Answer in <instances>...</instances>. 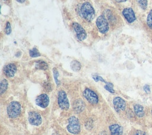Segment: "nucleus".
I'll use <instances>...</instances> for the list:
<instances>
[{
    "label": "nucleus",
    "instance_id": "aec40b11",
    "mask_svg": "<svg viewBox=\"0 0 152 135\" xmlns=\"http://www.w3.org/2000/svg\"><path fill=\"white\" fill-rule=\"evenodd\" d=\"M147 23L148 26L152 29V10L149 12L148 15L147 16Z\"/></svg>",
    "mask_w": 152,
    "mask_h": 135
},
{
    "label": "nucleus",
    "instance_id": "f257e3e1",
    "mask_svg": "<svg viewBox=\"0 0 152 135\" xmlns=\"http://www.w3.org/2000/svg\"><path fill=\"white\" fill-rule=\"evenodd\" d=\"M82 17L87 21H91L95 16V11L89 2L84 3L80 8Z\"/></svg>",
    "mask_w": 152,
    "mask_h": 135
},
{
    "label": "nucleus",
    "instance_id": "a211bd4d",
    "mask_svg": "<svg viewBox=\"0 0 152 135\" xmlns=\"http://www.w3.org/2000/svg\"><path fill=\"white\" fill-rule=\"evenodd\" d=\"M8 87V81L7 80L4 79L1 83V94L4 93L7 90Z\"/></svg>",
    "mask_w": 152,
    "mask_h": 135
},
{
    "label": "nucleus",
    "instance_id": "dca6fc26",
    "mask_svg": "<svg viewBox=\"0 0 152 135\" xmlns=\"http://www.w3.org/2000/svg\"><path fill=\"white\" fill-rule=\"evenodd\" d=\"M35 67L37 69L45 70L48 69V65L46 62H45L43 61H42V60H39V61H36V64H35Z\"/></svg>",
    "mask_w": 152,
    "mask_h": 135
},
{
    "label": "nucleus",
    "instance_id": "20e7f679",
    "mask_svg": "<svg viewBox=\"0 0 152 135\" xmlns=\"http://www.w3.org/2000/svg\"><path fill=\"white\" fill-rule=\"evenodd\" d=\"M58 104L60 108L64 110L68 109L69 107V101L66 96V94L65 91L64 90H60L58 93Z\"/></svg>",
    "mask_w": 152,
    "mask_h": 135
},
{
    "label": "nucleus",
    "instance_id": "c756f323",
    "mask_svg": "<svg viewBox=\"0 0 152 135\" xmlns=\"http://www.w3.org/2000/svg\"><path fill=\"white\" fill-rule=\"evenodd\" d=\"M115 1H117V2H123L126 1V0H115Z\"/></svg>",
    "mask_w": 152,
    "mask_h": 135
},
{
    "label": "nucleus",
    "instance_id": "1a4fd4ad",
    "mask_svg": "<svg viewBox=\"0 0 152 135\" xmlns=\"http://www.w3.org/2000/svg\"><path fill=\"white\" fill-rule=\"evenodd\" d=\"M113 104L115 109L118 112L120 111H124L126 107L125 101L120 97H115L113 100Z\"/></svg>",
    "mask_w": 152,
    "mask_h": 135
},
{
    "label": "nucleus",
    "instance_id": "6e6552de",
    "mask_svg": "<svg viewBox=\"0 0 152 135\" xmlns=\"http://www.w3.org/2000/svg\"><path fill=\"white\" fill-rule=\"evenodd\" d=\"M74 31L76 33L77 37L80 40H84L87 37V34L83 27L77 23H74L72 24Z\"/></svg>",
    "mask_w": 152,
    "mask_h": 135
},
{
    "label": "nucleus",
    "instance_id": "2eb2a0df",
    "mask_svg": "<svg viewBox=\"0 0 152 135\" xmlns=\"http://www.w3.org/2000/svg\"><path fill=\"white\" fill-rule=\"evenodd\" d=\"M134 111L138 117H142L144 115V107L139 104H135L134 106Z\"/></svg>",
    "mask_w": 152,
    "mask_h": 135
},
{
    "label": "nucleus",
    "instance_id": "f3484780",
    "mask_svg": "<svg viewBox=\"0 0 152 135\" xmlns=\"http://www.w3.org/2000/svg\"><path fill=\"white\" fill-rule=\"evenodd\" d=\"M81 67V65L80 62L76 60H74L71 62V68L74 71H78Z\"/></svg>",
    "mask_w": 152,
    "mask_h": 135
},
{
    "label": "nucleus",
    "instance_id": "7ed1b4c3",
    "mask_svg": "<svg viewBox=\"0 0 152 135\" xmlns=\"http://www.w3.org/2000/svg\"><path fill=\"white\" fill-rule=\"evenodd\" d=\"M7 113L10 118H15L21 113V105L17 101L11 102L7 107Z\"/></svg>",
    "mask_w": 152,
    "mask_h": 135
},
{
    "label": "nucleus",
    "instance_id": "c85d7f7f",
    "mask_svg": "<svg viewBox=\"0 0 152 135\" xmlns=\"http://www.w3.org/2000/svg\"><path fill=\"white\" fill-rule=\"evenodd\" d=\"M25 1L26 0H17V1H18L20 3H23V2H25Z\"/></svg>",
    "mask_w": 152,
    "mask_h": 135
},
{
    "label": "nucleus",
    "instance_id": "bb28decb",
    "mask_svg": "<svg viewBox=\"0 0 152 135\" xmlns=\"http://www.w3.org/2000/svg\"><path fill=\"white\" fill-rule=\"evenodd\" d=\"M133 135H147L146 133H145L144 131H141V130H137L136 131Z\"/></svg>",
    "mask_w": 152,
    "mask_h": 135
},
{
    "label": "nucleus",
    "instance_id": "2f4dec72",
    "mask_svg": "<svg viewBox=\"0 0 152 135\" xmlns=\"http://www.w3.org/2000/svg\"><path fill=\"white\" fill-rule=\"evenodd\" d=\"M151 113H152V110H151Z\"/></svg>",
    "mask_w": 152,
    "mask_h": 135
},
{
    "label": "nucleus",
    "instance_id": "4468645a",
    "mask_svg": "<svg viewBox=\"0 0 152 135\" xmlns=\"http://www.w3.org/2000/svg\"><path fill=\"white\" fill-rule=\"evenodd\" d=\"M85 105L81 99H77L74 101L73 104V108L75 112H81L84 108Z\"/></svg>",
    "mask_w": 152,
    "mask_h": 135
},
{
    "label": "nucleus",
    "instance_id": "393cba45",
    "mask_svg": "<svg viewBox=\"0 0 152 135\" xmlns=\"http://www.w3.org/2000/svg\"><path fill=\"white\" fill-rule=\"evenodd\" d=\"M11 32V24L9 22L7 23L6 28H5V33L7 34H10Z\"/></svg>",
    "mask_w": 152,
    "mask_h": 135
},
{
    "label": "nucleus",
    "instance_id": "4be33fe9",
    "mask_svg": "<svg viewBox=\"0 0 152 135\" xmlns=\"http://www.w3.org/2000/svg\"><path fill=\"white\" fill-rule=\"evenodd\" d=\"M53 77H54L55 82H56V83L57 85H59V84H60V82H59V81L58 80L59 73H58V70H57L55 68H54L53 69Z\"/></svg>",
    "mask_w": 152,
    "mask_h": 135
},
{
    "label": "nucleus",
    "instance_id": "7c9ffc66",
    "mask_svg": "<svg viewBox=\"0 0 152 135\" xmlns=\"http://www.w3.org/2000/svg\"><path fill=\"white\" fill-rule=\"evenodd\" d=\"M4 1H7V0H4Z\"/></svg>",
    "mask_w": 152,
    "mask_h": 135
},
{
    "label": "nucleus",
    "instance_id": "b1692460",
    "mask_svg": "<svg viewBox=\"0 0 152 135\" xmlns=\"http://www.w3.org/2000/svg\"><path fill=\"white\" fill-rule=\"evenodd\" d=\"M93 79L96 81H103V82H104L106 83V84L107 83V82L100 76H97V75H94V76H93Z\"/></svg>",
    "mask_w": 152,
    "mask_h": 135
},
{
    "label": "nucleus",
    "instance_id": "412c9836",
    "mask_svg": "<svg viewBox=\"0 0 152 135\" xmlns=\"http://www.w3.org/2000/svg\"><path fill=\"white\" fill-rule=\"evenodd\" d=\"M104 89L106 90H107L110 93H113L115 92V90L113 89V84L112 83H107V82L106 84L104 86Z\"/></svg>",
    "mask_w": 152,
    "mask_h": 135
},
{
    "label": "nucleus",
    "instance_id": "f8f14e48",
    "mask_svg": "<svg viewBox=\"0 0 152 135\" xmlns=\"http://www.w3.org/2000/svg\"><path fill=\"white\" fill-rule=\"evenodd\" d=\"M17 71V67L14 64H8L6 65L4 68L5 74L8 77H12L14 76Z\"/></svg>",
    "mask_w": 152,
    "mask_h": 135
},
{
    "label": "nucleus",
    "instance_id": "cd10ccee",
    "mask_svg": "<svg viewBox=\"0 0 152 135\" xmlns=\"http://www.w3.org/2000/svg\"><path fill=\"white\" fill-rule=\"evenodd\" d=\"M144 90L148 93L149 92H150V86L148 85V84H145L144 86Z\"/></svg>",
    "mask_w": 152,
    "mask_h": 135
},
{
    "label": "nucleus",
    "instance_id": "ddd939ff",
    "mask_svg": "<svg viewBox=\"0 0 152 135\" xmlns=\"http://www.w3.org/2000/svg\"><path fill=\"white\" fill-rule=\"evenodd\" d=\"M109 128L110 131V135H122V128L119 124H115L110 125Z\"/></svg>",
    "mask_w": 152,
    "mask_h": 135
},
{
    "label": "nucleus",
    "instance_id": "39448f33",
    "mask_svg": "<svg viewBox=\"0 0 152 135\" xmlns=\"http://www.w3.org/2000/svg\"><path fill=\"white\" fill-rule=\"evenodd\" d=\"M96 25L100 33L105 34L109 30V24L104 16L100 15L97 18Z\"/></svg>",
    "mask_w": 152,
    "mask_h": 135
},
{
    "label": "nucleus",
    "instance_id": "f03ea898",
    "mask_svg": "<svg viewBox=\"0 0 152 135\" xmlns=\"http://www.w3.org/2000/svg\"><path fill=\"white\" fill-rule=\"evenodd\" d=\"M68 131L72 134H77L80 131V125L79 121L75 116H71L68 119V125H67Z\"/></svg>",
    "mask_w": 152,
    "mask_h": 135
},
{
    "label": "nucleus",
    "instance_id": "0eeeda50",
    "mask_svg": "<svg viewBox=\"0 0 152 135\" xmlns=\"http://www.w3.org/2000/svg\"><path fill=\"white\" fill-rule=\"evenodd\" d=\"M29 123L33 125H39L42 123L40 115L36 111H30L28 117Z\"/></svg>",
    "mask_w": 152,
    "mask_h": 135
},
{
    "label": "nucleus",
    "instance_id": "9d476101",
    "mask_svg": "<svg viewBox=\"0 0 152 135\" xmlns=\"http://www.w3.org/2000/svg\"><path fill=\"white\" fill-rule=\"evenodd\" d=\"M49 103V99L47 95L42 94L36 99V103L41 108H46Z\"/></svg>",
    "mask_w": 152,
    "mask_h": 135
},
{
    "label": "nucleus",
    "instance_id": "9b49d317",
    "mask_svg": "<svg viewBox=\"0 0 152 135\" xmlns=\"http://www.w3.org/2000/svg\"><path fill=\"white\" fill-rule=\"evenodd\" d=\"M122 14L127 21L129 23L134 22L136 19L134 12L131 8H125L122 11Z\"/></svg>",
    "mask_w": 152,
    "mask_h": 135
},
{
    "label": "nucleus",
    "instance_id": "5701e85b",
    "mask_svg": "<svg viewBox=\"0 0 152 135\" xmlns=\"http://www.w3.org/2000/svg\"><path fill=\"white\" fill-rule=\"evenodd\" d=\"M140 6L144 10L146 9L147 7V0H138Z\"/></svg>",
    "mask_w": 152,
    "mask_h": 135
},
{
    "label": "nucleus",
    "instance_id": "6ab92c4d",
    "mask_svg": "<svg viewBox=\"0 0 152 135\" xmlns=\"http://www.w3.org/2000/svg\"><path fill=\"white\" fill-rule=\"evenodd\" d=\"M29 54H30V56H31V57H33V58H35V57H37V56H40V52H39V51H38L36 48H33L32 49H31V50L29 51Z\"/></svg>",
    "mask_w": 152,
    "mask_h": 135
},
{
    "label": "nucleus",
    "instance_id": "423d86ee",
    "mask_svg": "<svg viewBox=\"0 0 152 135\" xmlns=\"http://www.w3.org/2000/svg\"><path fill=\"white\" fill-rule=\"evenodd\" d=\"M83 95L84 98L91 103L96 104L99 101L97 94L94 91L88 88H87L84 90L83 92Z\"/></svg>",
    "mask_w": 152,
    "mask_h": 135
},
{
    "label": "nucleus",
    "instance_id": "a878e982",
    "mask_svg": "<svg viewBox=\"0 0 152 135\" xmlns=\"http://www.w3.org/2000/svg\"><path fill=\"white\" fill-rule=\"evenodd\" d=\"M44 87L46 91H50L52 89L51 84L49 83H45L44 84Z\"/></svg>",
    "mask_w": 152,
    "mask_h": 135
}]
</instances>
